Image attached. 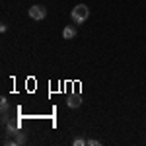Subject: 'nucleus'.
Listing matches in <instances>:
<instances>
[{
	"label": "nucleus",
	"mask_w": 146,
	"mask_h": 146,
	"mask_svg": "<svg viewBox=\"0 0 146 146\" xmlns=\"http://www.w3.org/2000/svg\"><path fill=\"white\" fill-rule=\"evenodd\" d=\"M70 16H72V20L76 23H84L90 18V8L86 4H78V6H74V10L70 12Z\"/></svg>",
	"instance_id": "nucleus-1"
},
{
	"label": "nucleus",
	"mask_w": 146,
	"mask_h": 146,
	"mask_svg": "<svg viewBox=\"0 0 146 146\" xmlns=\"http://www.w3.org/2000/svg\"><path fill=\"white\" fill-rule=\"evenodd\" d=\"M29 18L31 20H35V22H41V20H45L47 18V8L43 6V4H35V6H31L29 8Z\"/></svg>",
	"instance_id": "nucleus-2"
},
{
	"label": "nucleus",
	"mask_w": 146,
	"mask_h": 146,
	"mask_svg": "<svg viewBox=\"0 0 146 146\" xmlns=\"http://www.w3.org/2000/svg\"><path fill=\"white\" fill-rule=\"evenodd\" d=\"M18 131H20V121H8L6 123V135L8 136H14Z\"/></svg>",
	"instance_id": "nucleus-3"
},
{
	"label": "nucleus",
	"mask_w": 146,
	"mask_h": 146,
	"mask_svg": "<svg viewBox=\"0 0 146 146\" xmlns=\"http://www.w3.org/2000/svg\"><path fill=\"white\" fill-rule=\"evenodd\" d=\"M66 105H68V107H72V109L80 107V105H82V100H80V96H70V98L66 100Z\"/></svg>",
	"instance_id": "nucleus-4"
},
{
	"label": "nucleus",
	"mask_w": 146,
	"mask_h": 146,
	"mask_svg": "<svg viewBox=\"0 0 146 146\" xmlns=\"http://www.w3.org/2000/svg\"><path fill=\"white\" fill-rule=\"evenodd\" d=\"M62 37H64V39H74V37H76V29H74L72 25H66V27L62 29Z\"/></svg>",
	"instance_id": "nucleus-5"
},
{
	"label": "nucleus",
	"mask_w": 146,
	"mask_h": 146,
	"mask_svg": "<svg viewBox=\"0 0 146 146\" xmlns=\"http://www.w3.org/2000/svg\"><path fill=\"white\" fill-rule=\"evenodd\" d=\"M14 136H16L14 140H16V144H18V146H22V144H25V142H27V136L23 135L22 131H18V133H16Z\"/></svg>",
	"instance_id": "nucleus-6"
},
{
	"label": "nucleus",
	"mask_w": 146,
	"mask_h": 146,
	"mask_svg": "<svg viewBox=\"0 0 146 146\" xmlns=\"http://www.w3.org/2000/svg\"><path fill=\"white\" fill-rule=\"evenodd\" d=\"M72 144H74V146H86V144H88V140H84V138H74Z\"/></svg>",
	"instance_id": "nucleus-7"
},
{
	"label": "nucleus",
	"mask_w": 146,
	"mask_h": 146,
	"mask_svg": "<svg viewBox=\"0 0 146 146\" xmlns=\"http://www.w3.org/2000/svg\"><path fill=\"white\" fill-rule=\"evenodd\" d=\"M88 146H100V140H88Z\"/></svg>",
	"instance_id": "nucleus-8"
}]
</instances>
